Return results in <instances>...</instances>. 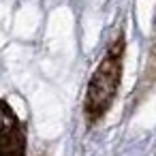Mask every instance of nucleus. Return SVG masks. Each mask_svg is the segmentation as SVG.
<instances>
[{
	"mask_svg": "<svg viewBox=\"0 0 156 156\" xmlns=\"http://www.w3.org/2000/svg\"><path fill=\"white\" fill-rule=\"evenodd\" d=\"M124 51H126V39H124V32L120 30L109 43L105 56L101 58L98 66L94 69L88 81V90L83 98V115H86L88 126L98 124L107 115V111L111 109L118 96L120 81H122Z\"/></svg>",
	"mask_w": 156,
	"mask_h": 156,
	"instance_id": "obj_1",
	"label": "nucleus"
},
{
	"mask_svg": "<svg viewBox=\"0 0 156 156\" xmlns=\"http://www.w3.org/2000/svg\"><path fill=\"white\" fill-rule=\"evenodd\" d=\"M0 156H26V130L17 113L0 98Z\"/></svg>",
	"mask_w": 156,
	"mask_h": 156,
	"instance_id": "obj_2",
	"label": "nucleus"
}]
</instances>
